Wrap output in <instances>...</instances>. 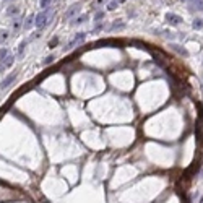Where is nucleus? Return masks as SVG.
I'll use <instances>...</instances> for the list:
<instances>
[{
  "mask_svg": "<svg viewBox=\"0 0 203 203\" xmlns=\"http://www.w3.org/2000/svg\"><path fill=\"white\" fill-rule=\"evenodd\" d=\"M34 26L37 28V29H44L49 23H50V15H49V12L46 10V12H41V13H37L36 16H34Z\"/></svg>",
  "mask_w": 203,
  "mask_h": 203,
  "instance_id": "1",
  "label": "nucleus"
},
{
  "mask_svg": "<svg viewBox=\"0 0 203 203\" xmlns=\"http://www.w3.org/2000/svg\"><path fill=\"white\" fill-rule=\"evenodd\" d=\"M84 39H86V33H78V34L73 37L68 44H67V47H65V49H73V47L76 46V44H81Z\"/></svg>",
  "mask_w": 203,
  "mask_h": 203,
  "instance_id": "2",
  "label": "nucleus"
},
{
  "mask_svg": "<svg viewBox=\"0 0 203 203\" xmlns=\"http://www.w3.org/2000/svg\"><path fill=\"white\" fill-rule=\"evenodd\" d=\"M16 76H18V73H15V72H13V73H10L8 76H5L3 80L0 81V89H7L10 84H12V83L16 80Z\"/></svg>",
  "mask_w": 203,
  "mask_h": 203,
  "instance_id": "3",
  "label": "nucleus"
},
{
  "mask_svg": "<svg viewBox=\"0 0 203 203\" xmlns=\"http://www.w3.org/2000/svg\"><path fill=\"white\" fill-rule=\"evenodd\" d=\"M13 62H15V55L13 54H8L7 59H5L3 62H0V73H3L7 68H10V67L13 65Z\"/></svg>",
  "mask_w": 203,
  "mask_h": 203,
  "instance_id": "4",
  "label": "nucleus"
},
{
  "mask_svg": "<svg viewBox=\"0 0 203 203\" xmlns=\"http://www.w3.org/2000/svg\"><path fill=\"white\" fill-rule=\"evenodd\" d=\"M166 20L171 25H179L180 21H182V18H180L179 15H176V13H166Z\"/></svg>",
  "mask_w": 203,
  "mask_h": 203,
  "instance_id": "5",
  "label": "nucleus"
},
{
  "mask_svg": "<svg viewBox=\"0 0 203 203\" xmlns=\"http://www.w3.org/2000/svg\"><path fill=\"white\" fill-rule=\"evenodd\" d=\"M171 47L172 50H176L177 54H180V55H184V57H189V52H187V49H184L182 46H179V44H171Z\"/></svg>",
  "mask_w": 203,
  "mask_h": 203,
  "instance_id": "6",
  "label": "nucleus"
},
{
  "mask_svg": "<svg viewBox=\"0 0 203 203\" xmlns=\"http://www.w3.org/2000/svg\"><path fill=\"white\" fill-rule=\"evenodd\" d=\"M78 12H80V5H78V3L72 5V7H70V10H68V12L65 13V18L68 20V18H72V16L75 15V13H78Z\"/></svg>",
  "mask_w": 203,
  "mask_h": 203,
  "instance_id": "7",
  "label": "nucleus"
},
{
  "mask_svg": "<svg viewBox=\"0 0 203 203\" xmlns=\"http://www.w3.org/2000/svg\"><path fill=\"white\" fill-rule=\"evenodd\" d=\"M33 26H34V15H29L26 18V21L23 23V28H25V29H31Z\"/></svg>",
  "mask_w": 203,
  "mask_h": 203,
  "instance_id": "8",
  "label": "nucleus"
},
{
  "mask_svg": "<svg viewBox=\"0 0 203 203\" xmlns=\"http://www.w3.org/2000/svg\"><path fill=\"white\" fill-rule=\"evenodd\" d=\"M192 10H203V0H190Z\"/></svg>",
  "mask_w": 203,
  "mask_h": 203,
  "instance_id": "9",
  "label": "nucleus"
},
{
  "mask_svg": "<svg viewBox=\"0 0 203 203\" xmlns=\"http://www.w3.org/2000/svg\"><path fill=\"white\" fill-rule=\"evenodd\" d=\"M86 18H88L86 15H83V16H76V18L72 21V25H81V23H84V21H86Z\"/></svg>",
  "mask_w": 203,
  "mask_h": 203,
  "instance_id": "10",
  "label": "nucleus"
},
{
  "mask_svg": "<svg viewBox=\"0 0 203 203\" xmlns=\"http://www.w3.org/2000/svg\"><path fill=\"white\" fill-rule=\"evenodd\" d=\"M123 28H125V23H122V21L119 20V23H114V25L109 28V29H111V31H114V29H123Z\"/></svg>",
  "mask_w": 203,
  "mask_h": 203,
  "instance_id": "11",
  "label": "nucleus"
},
{
  "mask_svg": "<svg viewBox=\"0 0 203 203\" xmlns=\"http://www.w3.org/2000/svg\"><path fill=\"white\" fill-rule=\"evenodd\" d=\"M192 26H193V29H201V28H203V20L197 18L193 23H192Z\"/></svg>",
  "mask_w": 203,
  "mask_h": 203,
  "instance_id": "12",
  "label": "nucleus"
},
{
  "mask_svg": "<svg viewBox=\"0 0 203 203\" xmlns=\"http://www.w3.org/2000/svg\"><path fill=\"white\" fill-rule=\"evenodd\" d=\"M28 46V41H23L20 44V47H18V55L20 57H23V54H25V47Z\"/></svg>",
  "mask_w": 203,
  "mask_h": 203,
  "instance_id": "13",
  "label": "nucleus"
},
{
  "mask_svg": "<svg viewBox=\"0 0 203 203\" xmlns=\"http://www.w3.org/2000/svg\"><path fill=\"white\" fill-rule=\"evenodd\" d=\"M10 54L8 49H0V62H3L5 59H7V55Z\"/></svg>",
  "mask_w": 203,
  "mask_h": 203,
  "instance_id": "14",
  "label": "nucleus"
},
{
  "mask_svg": "<svg viewBox=\"0 0 203 203\" xmlns=\"http://www.w3.org/2000/svg\"><path fill=\"white\" fill-rule=\"evenodd\" d=\"M54 60H55V55H49V57H46V59H44L42 65H49V64H52Z\"/></svg>",
  "mask_w": 203,
  "mask_h": 203,
  "instance_id": "15",
  "label": "nucleus"
},
{
  "mask_svg": "<svg viewBox=\"0 0 203 203\" xmlns=\"http://www.w3.org/2000/svg\"><path fill=\"white\" fill-rule=\"evenodd\" d=\"M7 39H8V33H7V31L0 33V42H5Z\"/></svg>",
  "mask_w": 203,
  "mask_h": 203,
  "instance_id": "16",
  "label": "nucleus"
},
{
  "mask_svg": "<svg viewBox=\"0 0 203 203\" xmlns=\"http://www.w3.org/2000/svg\"><path fill=\"white\" fill-rule=\"evenodd\" d=\"M117 5H119V2H117V0H114V2H111V3H109V7H107V8H109V10H115Z\"/></svg>",
  "mask_w": 203,
  "mask_h": 203,
  "instance_id": "17",
  "label": "nucleus"
},
{
  "mask_svg": "<svg viewBox=\"0 0 203 203\" xmlns=\"http://www.w3.org/2000/svg\"><path fill=\"white\" fill-rule=\"evenodd\" d=\"M49 3H50V0H41V8H47Z\"/></svg>",
  "mask_w": 203,
  "mask_h": 203,
  "instance_id": "18",
  "label": "nucleus"
},
{
  "mask_svg": "<svg viewBox=\"0 0 203 203\" xmlns=\"http://www.w3.org/2000/svg\"><path fill=\"white\" fill-rule=\"evenodd\" d=\"M8 15H16V13H18V8H15V7H12V8H10L8 10V12H7Z\"/></svg>",
  "mask_w": 203,
  "mask_h": 203,
  "instance_id": "19",
  "label": "nucleus"
},
{
  "mask_svg": "<svg viewBox=\"0 0 203 203\" xmlns=\"http://www.w3.org/2000/svg\"><path fill=\"white\" fill-rule=\"evenodd\" d=\"M101 18H104V12H99L94 15V20H101Z\"/></svg>",
  "mask_w": 203,
  "mask_h": 203,
  "instance_id": "20",
  "label": "nucleus"
},
{
  "mask_svg": "<svg viewBox=\"0 0 203 203\" xmlns=\"http://www.w3.org/2000/svg\"><path fill=\"white\" fill-rule=\"evenodd\" d=\"M20 25H21V21H20V20H15V21H13V29H18Z\"/></svg>",
  "mask_w": 203,
  "mask_h": 203,
  "instance_id": "21",
  "label": "nucleus"
},
{
  "mask_svg": "<svg viewBox=\"0 0 203 203\" xmlns=\"http://www.w3.org/2000/svg\"><path fill=\"white\" fill-rule=\"evenodd\" d=\"M57 42H59V39H54V41H50V42H49V47L52 49V47H54V46H55V44H57Z\"/></svg>",
  "mask_w": 203,
  "mask_h": 203,
  "instance_id": "22",
  "label": "nucleus"
},
{
  "mask_svg": "<svg viewBox=\"0 0 203 203\" xmlns=\"http://www.w3.org/2000/svg\"><path fill=\"white\" fill-rule=\"evenodd\" d=\"M180 2H189V0H180Z\"/></svg>",
  "mask_w": 203,
  "mask_h": 203,
  "instance_id": "23",
  "label": "nucleus"
},
{
  "mask_svg": "<svg viewBox=\"0 0 203 203\" xmlns=\"http://www.w3.org/2000/svg\"><path fill=\"white\" fill-rule=\"evenodd\" d=\"M5 2H13V0H5Z\"/></svg>",
  "mask_w": 203,
  "mask_h": 203,
  "instance_id": "24",
  "label": "nucleus"
}]
</instances>
